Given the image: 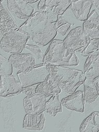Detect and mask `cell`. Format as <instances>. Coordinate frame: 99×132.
<instances>
[{
    "instance_id": "30bf717a",
    "label": "cell",
    "mask_w": 99,
    "mask_h": 132,
    "mask_svg": "<svg viewBox=\"0 0 99 132\" xmlns=\"http://www.w3.org/2000/svg\"><path fill=\"white\" fill-rule=\"evenodd\" d=\"M47 97L41 93H36L27 96L24 99V106L27 114H40L45 111Z\"/></svg>"
},
{
    "instance_id": "484cf974",
    "label": "cell",
    "mask_w": 99,
    "mask_h": 132,
    "mask_svg": "<svg viewBox=\"0 0 99 132\" xmlns=\"http://www.w3.org/2000/svg\"><path fill=\"white\" fill-rule=\"evenodd\" d=\"M37 85H30L25 87H23L22 93H23L25 95H27V96L33 95L35 93H36L35 89Z\"/></svg>"
},
{
    "instance_id": "9c48e42d",
    "label": "cell",
    "mask_w": 99,
    "mask_h": 132,
    "mask_svg": "<svg viewBox=\"0 0 99 132\" xmlns=\"http://www.w3.org/2000/svg\"><path fill=\"white\" fill-rule=\"evenodd\" d=\"M13 70L17 73H28L35 66V59L31 54H12L9 57Z\"/></svg>"
},
{
    "instance_id": "277c9868",
    "label": "cell",
    "mask_w": 99,
    "mask_h": 132,
    "mask_svg": "<svg viewBox=\"0 0 99 132\" xmlns=\"http://www.w3.org/2000/svg\"><path fill=\"white\" fill-rule=\"evenodd\" d=\"M29 36L24 31L18 29L5 35L1 40V49L12 54H21L25 48Z\"/></svg>"
},
{
    "instance_id": "7a4b0ae2",
    "label": "cell",
    "mask_w": 99,
    "mask_h": 132,
    "mask_svg": "<svg viewBox=\"0 0 99 132\" xmlns=\"http://www.w3.org/2000/svg\"><path fill=\"white\" fill-rule=\"evenodd\" d=\"M47 69L50 75L56 79L61 90L70 95L76 92L87 78L84 72L80 70L51 65H47Z\"/></svg>"
},
{
    "instance_id": "8992f818",
    "label": "cell",
    "mask_w": 99,
    "mask_h": 132,
    "mask_svg": "<svg viewBox=\"0 0 99 132\" xmlns=\"http://www.w3.org/2000/svg\"><path fill=\"white\" fill-rule=\"evenodd\" d=\"M4 6L11 14L19 27L25 23L34 12L33 7L23 0H7L6 6Z\"/></svg>"
},
{
    "instance_id": "cb8c5ba5",
    "label": "cell",
    "mask_w": 99,
    "mask_h": 132,
    "mask_svg": "<svg viewBox=\"0 0 99 132\" xmlns=\"http://www.w3.org/2000/svg\"><path fill=\"white\" fill-rule=\"evenodd\" d=\"M70 0H58L57 5L54 9V12L58 15H62L71 6Z\"/></svg>"
},
{
    "instance_id": "5b68a950",
    "label": "cell",
    "mask_w": 99,
    "mask_h": 132,
    "mask_svg": "<svg viewBox=\"0 0 99 132\" xmlns=\"http://www.w3.org/2000/svg\"><path fill=\"white\" fill-rule=\"evenodd\" d=\"M90 38L87 35L82 27L73 29L63 40L64 45L69 52H79L82 53L90 41Z\"/></svg>"
},
{
    "instance_id": "5bb4252c",
    "label": "cell",
    "mask_w": 99,
    "mask_h": 132,
    "mask_svg": "<svg viewBox=\"0 0 99 132\" xmlns=\"http://www.w3.org/2000/svg\"><path fill=\"white\" fill-rule=\"evenodd\" d=\"M92 6V1L80 0L71 1L70 7L77 19L80 21H85L89 17Z\"/></svg>"
},
{
    "instance_id": "2e32d148",
    "label": "cell",
    "mask_w": 99,
    "mask_h": 132,
    "mask_svg": "<svg viewBox=\"0 0 99 132\" xmlns=\"http://www.w3.org/2000/svg\"><path fill=\"white\" fill-rule=\"evenodd\" d=\"M83 28L85 34L90 38L99 39V15L95 10L84 21Z\"/></svg>"
},
{
    "instance_id": "52a82bcc",
    "label": "cell",
    "mask_w": 99,
    "mask_h": 132,
    "mask_svg": "<svg viewBox=\"0 0 99 132\" xmlns=\"http://www.w3.org/2000/svg\"><path fill=\"white\" fill-rule=\"evenodd\" d=\"M49 75L47 65L44 63L35 65L27 74L22 73L17 74L23 87L40 84L43 82Z\"/></svg>"
},
{
    "instance_id": "4fadbf2b",
    "label": "cell",
    "mask_w": 99,
    "mask_h": 132,
    "mask_svg": "<svg viewBox=\"0 0 99 132\" xmlns=\"http://www.w3.org/2000/svg\"><path fill=\"white\" fill-rule=\"evenodd\" d=\"M61 90L56 79L49 75L43 82L38 84L35 92L41 93L48 98L54 95H58Z\"/></svg>"
},
{
    "instance_id": "7c38bea8",
    "label": "cell",
    "mask_w": 99,
    "mask_h": 132,
    "mask_svg": "<svg viewBox=\"0 0 99 132\" xmlns=\"http://www.w3.org/2000/svg\"><path fill=\"white\" fill-rule=\"evenodd\" d=\"M19 29L14 19L1 3L0 4V32L2 38L6 34Z\"/></svg>"
},
{
    "instance_id": "83f0119b",
    "label": "cell",
    "mask_w": 99,
    "mask_h": 132,
    "mask_svg": "<svg viewBox=\"0 0 99 132\" xmlns=\"http://www.w3.org/2000/svg\"><path fill=\"white\" fill-rule=\"evenodd\" d=\"M24 1L27 4L34 3H36V2H38V1H37V0H24Z\"/></svg>"
},
{
    "instance_id": "7402d4cb",
    "label": "cell",
    "mask_w": 99,
    "mask_h": 132,
    "mask_svg": "<svg viewBox=\"0 0 99 132\" xmlns=\"http://www.w3.org/2000/svg\"><path fill=\"white\" fill-rule=\"evenodd\" d=\"M71 26V25L67 23L62 15H58V19L55 23V28L57 33L62 36H65Z\"/></svg>"
},
{
    "instance_id": "d4e9b609",
    "label": "cell",
    "mask_w": 99,
    "mask_h": 132,
    "mask_svg": "<svg viewBox=\"0 0 99 132\" xmlns=\"http://www.w3.org/2000/svg\"><path fill=\"white\" fill-rule=\"evenodd\" d=\"M25 49L30 51L33 54V56L35 59H37L38 60L41 62L42 63H43L45 54L39 47L30 45H26Z\"/></svg>"
},
{
    "instance_id": "9a60e30c",
    "label": "cell",
    "mask_w": 99,
    "mask_h": 132,
    "mask_svg": "<svg viewBox=\"0 0 99 132\" xmlns=\"http://www.w3.org/2000/svg\"><path fill=\"white\" fill-rule=\"evenodd\" d=\"M84 73L87 79L91 80L99 77V52L88 56L84 65Z\"/></svg>"
},
{
    "instance_id": "ba28073f",
    "label": "cell",
    "mask_w": 99,
    "mask_h": 132,
    "mask_svg": "<svg viewBox=\"0 0 99 132\" xmlns=\"http://www.w3.org/2000/svg\"><path fill=\"white\" fill-rule=\"evenodd\" d=\"M23 87L17 75L1 76L0 96L3 98H9L21 94Z\"/></svg>"
},
{
    "instance_id": "603a6c76",
    "label": "cell",
    "mask_w": 99,
    "mask_h": 132,
    "mask_svg": "<svg viewBox=\"0 0 99 132\" xmlns=\"http://www.w3.org/2000/svg\"><path fill=\"white\" fill-rule=\"evenodd\" d=\"M95 52H99V39H93L90 40L82 54L83 56H87Z\"/></svg>"
},
{
    "instance_id": "44dd1931",
    "label": "cell",
    "mask_w": 99,
    "mask_h": 132,
    "mask_svg": "<svg viewBox=\"0 0 99 132\" xmlns=\"http://www.w3.org/2000/svg\"><path fill=\"white\" fill-rule=\"evenodd\" d=\"M0 75L1 76H10L13 73V67L9 61L2 55H0Z\"/></svg>"
},
{
    "instance_id": "ac0fdd59",
    "label": "cell",
    "mask_w": 99,
    "mask_h": 132,
    "mask_svg": "<svg viewBox=\"0 0 99 132\" xmlns=\"http://www.w3.org/2000/svg\"><path fill=\"white\" fill-rule=\"evenodd\" d=\"M81 132L99 131V112H94L86 118L80 127Z\"/></svg>"
},
{
    "instance_id": "ffe728a7",
    "label": "cell",
    "mask_w": 99,
    "mask_h": 132,
    "mask_svg": "<svg viewBox=\"0 0 99 132\" xmlns=\"http://www.w3.org/2000/svg\"><path fill=\"white\" fill-rule=\"evenodd\" d=\"M44 111L52 117H55L58 112H62V103L59 100L58 95L52 96L49 100L47 101Z\"/></svg>"
},
{
    "instance_id": "6da1fadb",
    "label": "cell",
    "mask_w": 99,
    "mask_h": 132,
    "mask_svg": "<svg viewBox=\"0 0 99 132\" xmlns=\"http://www.w3.org/2000/svg\"><path fill=\"white\" fill-rule=\"evenodd\" d=\"M19 30L26 33L36 45L44 47L51 43L57 32L55 23H51L46 16L36 12L19 27Z\"/></svg>"
},
{
    "instance_id": "e0dca14e",
    "label": "cell",
    "mask_w": 99,
    "mask_h": 132,
    "mask_svg": "<svg viewBox=\"0 0 99 132\" xmlns=\"http://www.w3.org/2000/svg\"><path fill=\"white\" fill-rule=\"evenodd\" d=\"M46 119L44 114H26L23 122V128L28 130H41L45 125Z\"/></svg>"
},
{
    "instance_id": "f1b7e54d",
    "label": "cell",
    "mask_w": 99,
    "mask_h": 132,
    "mask_svg": "<svg viewBox=\"0 0 99 132\" xmlns=\"http://www.w3.org/2000/svg\"><path fill=\"white\" fill-rule=\"evenodd\" d=\"M96 80H97V91L98 93L99 94V77L96 78Z\"/></svg>"
},
{
    "instance_id": "d6986e66",
    "label": "cell",
    "mask_w": 99,
    "mask_h": 132,
    "mask_svg": "<svg viewBox=\"0 0 99 132\" xmlns=\"http://www.w3.org/2000/svg\"><path fill=\"white\" fill-rule=\"evenodd\" d=\"M98 96L96 79L91 80L86 78L84 82V96L86 101L88 103H92Z\"/></svg>"
},
{
    "instance_id": "3957f363",
    "label": "cell",
    "mask_w": 99,
    "mask_h": 132,
    "mask_svg": "<svg viewBox=\"0 0 99 132\" xmlns=\"http://www.w3.org/2000/svg\"><path fill=\"white\" fill-rule=\"evenodd\" d=\"M43 63L59 67H71L79 64V60L75 53L68 51L64 42L60 40H53L45 53Z\"/></svg>"
},
{
    "instance_id": "4316f807",
    "label": "cell",
    "mask_w": 99,
    "mask_h": 132,
    "mask_svg": "<svg viewBox=\"0 0 99 132\" xmlns=\"http://www.w3.org/2000/svg\"><path fill=\"white\" fill-rule=\"evenodd\" d=\"M92 3L93 5L99 11V0H94V1H92Z\"/></svg>"
},
{
    "instance_id": "8fae6325",
    "label": "cell",
    "mask_w": 99,
    "mask_h": 132,
    "mask_svg": "<svg viewBox=\"0 0 99 132\" xmlns=\"http://www.w3.org/2000/svg\"><path fill=\"white\" fill-rule=\"evenodd\" d=\"M85 100L84 92L78 90L63 99L61 103L69 110L83 113L85 109Z\"/></svg>"
}]
</instances>
